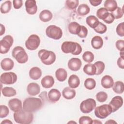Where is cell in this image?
Segmentation results:
<instances>
[{
    "label": "cell",
    "instance_id": "cell-13",
    "mask_svg": "<svg viewBox=\"0 0 124 124\" xmlns=\"http://www.w3.org/2000/svg\"><path fill=\"white\" fill-rule=\"evenodd\" d=\"M26 11L30 15H34L37 11L36 2L34 0H27L25 3Z\"/></svg>",
    "mask_w": 124,
    "mask_h": 124
},
{
    "label": "cell",
    "instance_id": "cell-28",
    "mask_svg": "<svg viewBox=\"0 0 124 124\" xmlns=\"http://www.w3.org/2000/svg\"><path fill=\"white\" fill-rule=\"evenodd\" d=\"M104 8L108 11L113 12L117 7V3L115 0H106L104 3Z\"/></svg>",
    "mask_w": 124,
    "mask_h": 124
},
{
    "label": "cell",
    "instance_id": "cell-24",
    "mask_svg": "<svg viewBox=\"0 0 124 124\" xmlns=\"http://www.w3.org/2000/svg\"><path fill=\"white\" fill-rule=\"evenodd\" d=\"M68 83L69 87L72 89H75L78 87L80 84V79L78 76L72 75L69 78Z\"/></svg>",
    "mask_w": 124,
    "mask_h": 124
},
{
    "label": "cell",
    "instance_id": "cell-8",
    "mask_svg": "<svg viewBox=\"0 0 124 124\" xmlns=\"http://www.w3.org/2000/svg\"><path fill=\"white\" fill-rule=\"evenodd\" d=\"M96 103L94 99L88 98L83 100L80 105V110L83 113H89L92 112L96 107Z\"/></svg>",
    "mask_w": 124,
    "mask_h": 124
},
{
    "label": "cell",
    "instance_id": "cell-44",
    "mask_svg": "<svg viewBox=\"0 0 124 124\" xmlns=\"http://www.w3.org/2000/svg\"><path fill=\"white\" fill-rule=\"evenodd\" d=\"M79 124H93V120L89 116H83L79 119Z\"/></svg>",
    "mask_w": 124,
    "mask_h": 124
},
{
    "label": "cell",
    "instance_id": "cell-7",
    "mask_svg": "<svg viewBox=\"0 0 124 124\" xmlns=\"http://www.w3.org/2000/svg\"><path fill=\"white\" fill-rule=\"evenodd\" d=\"M46 34L47 37L54 40H59L62 36V29L55 25L48 26L46 30Z\"/></svg>",
    "mask_w": 124,
    "mask_h": 124
},
{
    "label": "cell",
    "instance_id": "cell-6",
    "mask_svg": "<svg viewBox=\"0 0 124 124\" xmlns=\"http://www.w3.org/2000/svg\"><path fill=\"white\" fill-rule=\"evenodd\" d=\"M112 112L111 107L108 104H103L95 107L94 114L98 118L105 119Z\"/></svg>",
    "mask_w": 124,
    "mask_h": 124
},
{
    "label": "cell",
    "instance_id": "cell-46",
    "mask_svg": "<svg viewBox=\"0 0 124 124\" xmlns=\"http://www.w3.org/2000/svg\"><path fill=\"white\" fill-rule=\"evenodd\" d=\"M88 34V29L84 26L81 25V28L79 33L78 34V35L81 38H84L86 37Z\"/></svg>",
    "mask_w": 124,
    "mask_h": 124
},
{
    "label": "cell",
    "instance_id": "cell-35",
    "mask_svg": "<svg viewBox=\"0 0 124 124\" xmlns=\"http://www.w3.org/2000/svg\"><path fill=\"white\" fill-rule=\"evenodd\" d=\"M84 86L85 87L89 90L93 89L96 86L95 80L92 78H88L85 79L84 81Z\"/></svg>",
    "mask_w": 124,
    "mask_h": 124
},
{
    "label": "cell",
    "instance_id": "cell-26",
    "mask_svg": "<svg viewBox=\"0 0 124 124\" xmlns=\"http://www.w3.org/2000/svg\"><path fill=\"white\" fill-rule=\"evenodd\" d=\"M55 76L58 81L62 82L66 80L67 77V73L65 69L60 68L56 71Z\"/></svg>",
    "mask_w": 124,
    "mask_h": 124
},
{
    "label": "cell",
    "instance_id": "cell-16",
    "mask_svg": "<svg viewBox=\"0 0 124 124\" xmlns=\"http://www.w3.org/2000/svg\"><path fill=\"white\" fill-rule=\"evenodd\" d=\"M27 91L29 95L31 96H35L40 93V87L37 83L31 82L27 86Z\"/></svg>",
    "mask_w": 124,
    "mask_h": 124
},
{
    "label": "cell",
    "instance_id": "cell-9",
    "mask_svg": "<svg viewBox=\"0 0 124 124\" xmlns=\"http://www.w3.org/2000/svg\"><path fill=\"white\" fill-rule=\"evenodd\" d=\"M14 39L12 36L7 35L0 41V53H7L13 44Z\"/></svg>",
    "mask_w": 124,
    "mask_h": 124
},
{
    "label": "cell",
    "instance_id": "cell-42",
    "mask_svg": "<svg viewBox=\"0 0 124 124\" xmlns=\"http://www.w3.org/2000/svg\"><path fill=\"white\" fill-rule=\"evenodd\" d=\"M111 13L115 19H119L121 18L124 14L122 9L119 7H117V8L114 11L111 12Z\"/></svg>",
    "mask_w": 124,
    "mask_h": 124
},
{
    "label": "cell",
    "instance_id": "cell-47",
    "mask_svg": "<svg viewBox=\"0 0 124 124\" xmlns=\"http://www.w3.org/2000/svg\"><path fill=\"white\" fill-rule=\"evenodd\" d=\"M115 46L120 51H124V41L123 40H118L115 43Z\"/></svg>",
    "mask_w": 124,
    "mask_h": 124
},
{
    "label": "cell",
    "instance_id": "cell-20",
    "mask_svg": "<svg viewBox=\"0 0 124 124\" xmlns=\"http://www.w3.org/2000/svg\"><path fill=\"white\" fill-rule=\"evenodd\" d=\"M101 83L102 86L105 89L111 88L114 84L112 78L109 75H105L101 79Z\"/></svg>",
    "mask_w": 124,
    "mask_h": 124
},
{
    "label": "cell",
    "instance_id": "cell-32",
    "mask_svg": "<svg viewBox=\"0 0 124 124\" xmlns=\"http://www.w3.org/2000/svg\"><path fill=\"white\" fill-rule=\"evenodd\" d=\"M1 93L2 95L5 97H11L15 96L16 94V90L9 87H5L1 89Z\"/></svg>",
    "mask_w": 124,
    "mask_h": 124
},
{
    "label": "cell",
    "instance_id": "cell-49",
    "mask_svg": "<svg viewBox=\"0 0 124 124\" xmlns=\"http://www.w3.org/2000/svg\"><path fill=\"white\" fill-rule=\"evenodd\" d=\"M114 19L115 18L113 16V15L111 14V13H109L107 17L104 20H103V21L107 24H111L114 21Z\"/></svg>",
    "mask_w": 124,
    "mask_h": 124
},
{
    "label": "cell",
    "instance_id": "cell-18",
    "mask_svg": "<svg viewBox=\"0 0 124 124\" xmlns=\"http://www.w3.org/2000/svg\"><path fill=\"white\" fill-rule=\"evenodd\" d=\"M55 81L54 79L52 76L50 75H47L45 76L41 80V84L43 87L48 89L52 87L54 84Z\"/></svg>",
    "mask_w": 124,
    "mask_h": 124
},
{
    "label": "cell",
    "instance_id": "cell-14",
    "mask_svg": "<svg viewBox=\"0 0 124 124\" xmlns=\"http://www.w3.org/2000/svg\"><path fill=\"white\" fill-rule=\"evenodd\" d=\"M81 65V60L78 58H72L68 62V68L73 71H77L79 70Z\"/></svg>",
    "mask_w": 124,
    "mask_h": 124
},
{
    "label": "cell",
    "instance_id": "cell-22",
    "mask_svg": "<svg viewBox=\"0 0 124 124\" xmlns=\"http://www.w3.org/2000/svg\"><path fill=\"white\" fill-rule=\"evenodd\" d=\"M62 94L64 98L66 99H72L75 97L76 92L74 89L66 87L63 89L62 92Z\"/></svg>",
    "mask_w": 124,
    "mask_h": 124
},
{
    "label": "cell",
    "instance_id": "cell-51",
    "mask_svg": "<svg viewBox=\"0 0 124 124\" xmlns=\"http://www.w3.org/2000/svg\"><path fill=\"white\" fill-rule=\"evenodd\" d=\"M102 0H90L89 2L90 4L93 6H97L99 5L102 2Z\"/></svg>",
    "mask_w": 124,
    "mask_h": 124
},
{
    "label": "cell",
    "instance_id": "cell-33",
    "mask_svg": "<svg viewBox=\"0 0 124 124\" xmlns=\"http://www.w3.org/2000/svg\"><path fill=\"white\" fill-rule=\"evenodd\" d=\"M90 11V9L86 4H81L78 8V13L81 16H84L87 15Z\"/></svg>",
    "mask_w": 124,
    "mask_h": 124
},
{
    "label": "cell",
    "instance_id": "cell-45",
    "mask_svg": "<svg viewBox=\"0 0 124 124\" xmlns=\"http://www.w3.org/2000/svg\"><path fill=\"white\" fill-rule=\"evenodd\" d=\"M116 31L117 34L119 36L121 37L124 36V22H121L117 25L116 27Z\"/></svg>",
    "mask_w": 124,
    "mask_h": 124
},
{
    "label": "cell",
    "instance_id": "cell-55",
    "mask_svg": "<svg viewBox=\"0 0 124 124\" xmlns=\"http://www.w3.org/2000/svg\"><path fill=\"white\" fill-rule=\"evenodd\" d=\"M93 124H102V123L99 120H94L93 121Z\"/></svg>",
    "mask_w": 124,
    "mask_h": 124
},
{
    "label": "cell",
    "instance_id": "cell-50",
    "mask_svg": "<svg viewBox=\"0 0 124 124\" xmlns=\"http://www.w3.org/2000/svg\"><path fill=\"white\" fill-rule=\"evenodd\" d=\"M117 65L118 67L121 69L124 68V58L123 57H119L117 60Z\"/></svg>",
    "mask_w": 124,
    "mask_h": 124
},
{
    "label": "cell",
    "instance_id": "cell-3",
    "mask_svg": "<svg viewBox=\"0 0 124 124\" xmlns=\"http://www.w3.org/2000/svg\"><path fill=\"white\" fill-rule=\"evenodd\" d=\"M61 49L64 53H71L74 55H78L82 52L81 46L77 42L72 41L63 42L61 46Z\"/></svg>",
    "mask_w": 124,
    "mask_h": 124
},
{
    "label": "cell",
    "instance_id": "cell-54",
    "mask_svg": "<svg viewBox=\"0 0 124 124\" xmlns=\"http://www.w3.org/2000/svg\"><path fill=\"white\" fill-rule=\"evenodd\" d=\"M105 124H117V122L113 120H109L105 122Z\"/></svg>",
    "mask_w": 124,
    "mask_h": 124
},
{
    "label": "cell",
    "instance_id": "cell-23",
    "mask_svg": "<svg viewBox=\"0 0 124 124\" xmlns=\"http://www.w3.org/2000/svg\"><path fill=\"white\" fill-rule=\"evenodd\" d=\"M53 17L52 13L48 10H44L39 14V18L41 21L44 22H47L50 21Z\"/></svg>",
    "mask_w": 124,
    "mask_h": 124
},
{
    "label": "cell",
    "instance_id": "cell-1",
    "mask_svg": "<svg viewBox=\"0 0 124 124\" xmlns=\"http://www.w3.org/2000/svg\"><path fill=\"white\" fill-rule=\"evenodd\" d=\"M43 106V103L39 98L28 97L25 99L23 104V109L26 111L33 112L40 109Z\"/></svg>",
    "mask_w": 124,
    "mask_h": 124
},
{
    "label": "cell",
    "instance_id": "cell-27",
    "mask_svg": "<svg viewBox=\"0 0 124 124\" xmlns=\"http://www.w3.org/2000/svg\"><path fill=\"white\" fill-rule=\"evenodd\" d=\"M81 28V25L77 22H72L70 23L68 26L69 32L72 34H77L79 33Z\"/></svg>",
    "mask_w": 124,
    "mask_h": 124
},
{
    "label": "cell",
    "instance_id": "cell-31",
    "mask_svg": "<svg viewBox=\"0 0 124 124\" xmlns=\"http://www.w3.org/2000/svg\"><path fill=\"white\" fill-rule=\"evenodd\" d=\"M112 87L113 91L116 93L121 94L124 92V84L121 81H116Z\"/></svg>",
    "mask_w": 124,
    "mask_h": 124
},
{
    "label": "cell",
    "instance_id": "cell-2",
    "mask_svg": "<svg viewBox=\"0 0 124 124\" xmlns=\"http://www.w3.org/2000/svg\"><path fill=\"white\" fill-rule=\"evenodd\" d=\"M15 121L20 124H29L32 122L33 115L32 112L26 111L23 108L14 113Z\"/></svg>",
    "mask_w": 124,
    "mask_h": 124
},
{
    "label": "cell",
    "instance_id": "cell-52",
    "mask_svg": "<svg viewBox=\"0 0 124 124\" xmlns=\"http://www.w3.org/2000/svg\"><path fill=\"white\" fill-rule=\"evenodd\" d=\"M5 31V28L4 25H3L2 24H0V35H2Z\"/></svg>",
    "mask_w": 124,
    "mask_h": 124
},
{
    "label": "cell",
    "instance_id": "cell-56",
    "mask_svg": "<svg viewBox=\"0 0 124 124\" xmlns=\"http://www.w3.org/2000/svg\"><path fill=\"white\" fill-rule=\"evenodd\" d=\"M71 124V123H75V124H76V122H74V121H70V122H69L68 123V124Z\"/></svg>",
    "mask_w": 124,
    "mask_h": 124
},
{
    "label": "cell",
    "instance_id": "cell-48",
    "mask_svg": "<svg viewBox=\"0 0 124 124\" xmlns=\"http://www.w3.org/2000/svg\"><path fill=\"white\" fill-rule=\"evenodd\" d=\"M13 6L15 9H20L23 5V1L22 0H14L13 1Z\"/></svg>",
    "mask_w": 124,
    "mask_h": 124
},
{
    "label": "cell",
    "instance_id": "cell-19",
    "mask_svg": "<svg viewBox=\"0 0 124 124\" xmlns=\"http://www.w3.org/2000/svg\"><path fill=\"white\" fill-rule=\"evenodd\" d=\"M1 68L4 71H9L12 70L14 66V61L8 58L3 59L0 62Z\"/></svg>",
    "mask_w": 124,
    "mask_h": 124
},
{
    "label": "cell",
    "instance_id": "cell-15",
    "mask_svg": "<svg viewBox=\"0 0 124 124\" xmlns=\"http://www.w3.org/2000/svg\"><path fill=\"white\" fill-rule=\"evenodd\" d=\"M8 106L10 109L14 112L19 111L23 108V105L21 100L17 98L10 99L8 102Z\"/></svg>",
    "mask_w": 124,
    "mask_h": 124
},
{
    "label": "cell",
    "instance_id": "cell-30",
    "mask_svg": "<svg viewBox=\"0 0 124 124\" xmlns=\"http://www.w3.org/2000/svg\"><path fill=\"white\" fill-rule=\"evenodd\" d=\"M83 70L84 72L88 75L93 76L96 73V67L94 64L88 63L85 65Z\"/></svg>",
    "mask_w": 124,
    "mask_h": 124
},
{
    "label": "cell",
    "instance_id": "cell-37",
    "mask_svg": "<svg viewBox=\"0 0 124 124\" xmlns=\"http://www.w3.org/2000/svg\"><path fill=\"white\" fill-rule=\"evenodd\" d=\"M108 13V11L104 7H101L97 10L96 16L99 19L103 20L107 17Z\"/></svg>",
    "mask_w": 124,
    "mask_h": 124
},
{
    "label": "cell",
    "instance_id": "cell-29",
    "mask_svg": "<svg viewBox=\"0 0 124 124\" xmlns=\"http://www.w3.org/2000/svg\"><path fill=\"white\" fill-rule=\"evenodd\" d=\"M86 22L87 25L93 29H94L99 23V21L98 18L96 16L93 15L88 16L86 18Z\"/></svg>",
    "mask_w": 124,
    "mask_h": 124
},
{
    "label": "cell",
    "instance_id": "cell-25",
    "mask_svg": "<svg viewBox=\"0 0 124 124\" xmlns=\"http://www.w3.org/2000/svg\"><path fill=\"white\" fill-rule=\"evenodd\" d=\"M92 47L96 49L101 48L103 45V40L101 37L99 36H94L91 40Z\"/></svg>",
    "mask_w": 124,
    "mask_h": 124
},
{
    "label": "cell",
    "instance_id": "cell-39",
    "mask_svg": "<svg viewBox=\"0 0 124 124\" xmlns=\"http://www.w3.org/2000/svg\"><path fill=\"white\" fill-rule=\"evenodd\" d=\"M79 1L78 0H67L65 1V5L67 9L69 10H75L78 5Z\"/></svg>",
    "mask_w": 124,
    "mask_h": 124
},
{
    "label": "cell",
    "instance_id": "cell-11",
    "mask_svg": "<svg viewBox=\"0 0 124 124\" xmlns=\"http://www.w3.org/2000/svg\"><path fill=\"white\" fill-rule=\"evenodd\" d=\"M17 79V75L14 72H5L0 75V82L3 84H13L16 81Z\"/></svg>",
    "mask_w": 124,
    "mask_h": 124
},
{
    "label": "cell",
    "instance_id": "cell-40",
    "mask_svg": "<svg viewBox=\"0 0 124 124\" xmlns=\"http://www.w3.org/2000/svg\"><path fill=\"white\" fill-rule=\"evenodd\" d=\"M95 32L100 34H103L106 32L107 28V26L101 22H99L98 25L93 29Z\"/></svg>",
    "mask_w": 124,
    "mask_h": 124
},
{
    "label": "cell",
    "instance_id": "cell-34",
    "mask_svg": "<svg viewBox=\"0 0 124 124\" xmlns=\"http://www.w3.org/2000/svg\"><path fill=\"white\" fill-rule=\"evenodd\" d=\"M12 8V2L10 0H7L3 2L0 5V12L2 14H6L10 12Z\"/></svg>",
    "mask_w": 124,
    "mask_h": 124
},
{
    "label": "cell",
    "instance_id": "cell-43",
    "mask_svg": "<svg viewBox=\"0 0 124 124\" xmlns=\"http://www.w3.org/2000/svg\"><path fill=\"white\" fill-rule=\"evenodd\" d=\"M9 113V110L8 107L5 105L0 106V117L3 118L6 117Z\"/></svg>",
    "mask_w": 124,
    "mask_h": 124
},
{
    "label": "cell",
    "instance_id": "cell-17",
    "mask_svg": "<svg viewBox=\"0 0 124 124\" xmlns=\"http://www.w3.org/2000/svg\"><path fill=\"white\" fill-rule=\"evenodd\" d=\"M61 96V92L56 89H51L48 93V99L52 103H56L58 101Z\"/></svg>",
    "mask_w": 124,
    "mask_h": 124
},
{
    "label": "cell",
    "instance_id": "cell-41",
    "mask_svg": "<svg viewBox=\"0 0 124 124\" xmlns=\"http://www.w3.org/2000/svg\"><path fill=\"white\" fill-rule=\"evenodd\" d=\"M108 94L106 92H99L96 94V99L99 102H104L107 100Z\"/></svg>",
    "mask_w": 124,
    "mask_h": 124
},
{
    "label": "cell",
    "instance_id": "cell-36",
    "mask_svg": "<svg viewBox=\"0 0 124 124\" xmlns=\"http://www.w3.org/2000/svg\"><path fill=\"white\" fill-rule=\"evenodd\" d=\"M94 64L96 67L95 75H99L101 74H102L105 68V63L102 61H97V62H96L94 63Z\"/></svg>",
    "mask_w": 124,
    "mask_h": 124
},
{
    "label": "cell",
    "instance_id": "cell-38",
    "mask_svg": "<svg viewBox=\"0 0 124 124\" xmlns=\"http://www.w3.org/2000/svg\"><path fill=\"white\" fill-rule=\"evenodd\" d=\"M83 60L86 62L91 63L94 60V55L91 51H85L82 55Z\"/></svg>",
    "mask_w": 124,
    "mask_h": 124
},
{
    "label": "cell",
    "instance_id": "cell-12",
    "mask_svg": "<svg viewBox=\"0 0 124 124\" xmlns=\"http://www.w3.org/2000/svg\"><path fill=\"white\" fill-rule=\"evenodd\" d=\"M108 105L111 107L112 112H114L123 106V99L120 96H115L112 98Z\"/></svg>",
    "mask_w": 124,
    "mask_h": 124
},
{
    "label": "cell",
    "instance_id": "cell-21",
    "mask_svg": "<svg viewBox=\"0 0 124 124\" xmlns=\"http://www.w3.org/2000/svg\"><path fill=\"white\" fill-rule=\"evenodd\" d=\"M42 76V71L38 67H33L29 71V76L33 80L39 79Z\"/></svg>",
    "mask_w": 124,
    "mask_h": 124
},
{
    "label": "cell",
    "instance_id": "cell-5",
    "mask_svg": "<svg viewBox=\"0 0 124 124\" xmlns=\"http://www.w3.org/2000/svg\"><path fill=\"white\" fill-rule=\"evenodd\" d=\"M12 56L19 63H25L28 60V56L25 49L20 46L14 47L12 52Z\"/></svg>",
    "mask_w": 124,
    "mask_h": 124
},
{
    "label": "cell",
    "instance_id": "cell-4",
    "mask_svg": "<svg viewBox=\"0 0 124 124\" xmlns=\"http://www.w3.org/2000/svg\"><path fill=\"white\" fill-rule=\"evenodd\" d=\"M38 55L42 62L45 65H51L56 61V55L52 51L44 49H41L39 51Z\"/></svg>",
    "mask_w": 124,
    "mask_h": 124
},
{
    "label": "cell",
    "instance_id": "cell-53",
    "mask_svg": "<svg viewBox=\"0 0 124 124\" xmlns=\"http://www.w3.org/2000/svg\"><path fill=\"white\" fill-rule=\"evenodd\" d=\"M1 124H12L13 123L12 122H11L10 120H8V119H5L3 121H2L1 123Z\"/></svg>",
    "mask_w": 124,
    "mask_h": 124
},
{
    "label": "cell",
    "instance_id": "cell-10",
    "mask_svg": "<svg viewBox=\"0 0 124 124\" xmlns=\"http://www.w3.org/2000/svg\"><path fill=\"white\" fill-rule=\"evenodd\" d=\"M40 44V37L36 34L31 35L25 42L26 47L30 50L36 49Z\"/></svg>",
    "mask_w": 124,
    "mask_h": 124
}]
</instances>
